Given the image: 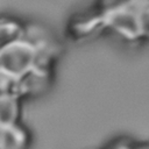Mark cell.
I'll return each mask as SVG.
<instances>
[{
    "instance_id": "cell-1",
    "label": "cell",
    "mask_w": 149,
    "mask_h": 149,
    "mask_svg": "<svg viewBox=\"0 0 149 149\" xmlns=\"http://www.w3.org/2000/svg\"><path fill=\"white\" fill-rule=\"evenodd\" d=\"M37 62V49L29 42L19 40L0 50V86L9 85Z\"/></svg>"
},
{
    "instance_id": "cell-2",
    "label": "cell",
    "mask_w": 149,
    "mask_h": 149,
    "mask_svg": "<svg viewBox=\"0 0 149 149\" xmlns=\"http://www.w3.org/2000/svg\"><path fill=\"white\" fill-rule=\"evenodd\" d=\"M104 17L106 23L113 26L115 29L127 36L133 37L141 34L139 10H135L132 6L109 9L107 12V15Z\"/></svg>"
},
{
    "instance_id": "cell-3",
    "label": "cell",
    "mask_w": 149,
    "mask_h": 149,
    "mask_svg": "<svg viewBox=\"0 0 149 149\" xmlns=\"http://www.w3.org/2000/svg\"><path fill=\"white\" fill-rule=\"evenodd\" d=\"M16 98L8 87L0 86V127L15 125L17 116Z\"/></svg>"
},
{
    "instance_id": "cell-4",
    "label": "cell",
    "mask_w": 149,
    "mask_h": 149,
    "mask_svg": "<svg viewBox=\"0 0 149 149\" xmlns=\"http://www.w3.org/2000/svg\"><path fill=\"white\" fill-rule=\"evenodd\" d=\"M24 141L23 130L15 125L0 127V149H22Z\"/></svg>"
},
{
    "instance_id": "cell-5",
    "label": "cell",
    "mask_w": 149,
    "mask_h": 149,
    "mask_svg": "<svg viewBox=\"0 0 149 149\" xmlns=\"http://www.w3.org/2000/svg\"><path fill=\"white\" fill-rule=\"evenodd\" d=\"M20 27L9 20H0V50L20 40Z\"/></svg>"
},
{
    "instance_id": "cell-6",
    "label": "cell",
    "mask_w": 149,
    "mask_h": 149,
    "mask_svg": "<svg viewBox=\"0 0 149 149\" xmlns=\"http://www.w3.org/2000/svg\"><path fill=\"white\" fill-rule=\"evenodd\" d=\"M139 20L141 33H146L149 35V5L144 6L139 10Z\"/></svg>"
},
{
    "instance_id": "cell-7",
    "label": "cell",
    "mask_w": 149,
    "mask_h": 149,
    "mask_svg": "<svg viewBox=\"0 0 149 149\" xmlns=\"http://www.w3.org/2000/svg\"><path fill=\"white\" fill-rule=\"evenodd\" d=\"M127 149V148H126ZM135 149H149V148H144V147H140V148H135Z\"/></svg>"
}]
</instances>
